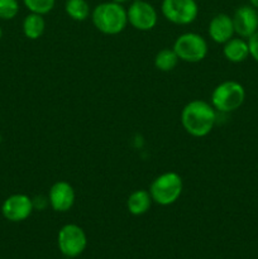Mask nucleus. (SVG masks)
Segmentation results:
<instances>
[{
    "mask_svg": "<svg viewBox=\"0 0 258 259\" xmlns=\"http://www.w3.org/2000/svg\"><path fill=\"white\" fill-rule=\"evenodd\" d=\"M182 128L194 138H202L211 133L217 123V110L204 100H191L182 108L180 115Z\"/></svg>",
    "mask_w": 258,
    "mask_h": 259,
    "instance_id": "f257e3e1",
    "label": "nucleus"
},
{
    "mask_svg": "<svg viewBox=\"0 0 258 259\" xmlns=\"http://www.w3.org/2000/svg\"><path fill=\"white\" fill-rule=\"evenodd\" d=\"M90 17L94 27L105 35L120 34L128 25L126 9L111 0L96 5Z\"/></svg>",
    "mask_w": 258,
    "mask_h": 259,
    "instance_id": "f03ea898",
    "label": "nucleus"
},
{
    "mask_svg": "<svg viewBox=\"0 0 258 259\" xmlns=\"http://www.w3.org/2000/svg\"><path fill=\"white\" fill-rule=\"evenodd\" d=\"M148 191L154 204L169 206L179 201L184 191V181L177 172H163L151 182Z\"/></svg>",
    "mask_w": 258,
    "mask_h": 259,
    "instance_id": "7ed1b4c3",
    "label": "nucleus"
},
{
    "mask_svg": "<svg viewBox=\"0 0 258 259\" xmlns=\"http://www.w3.org/2000/svg\"><path fill=\"white\" fill-rule=\"evenodd\" d=\"M245 100V90L237 81H223L217 85L210 96V104L219 113H232L239 109Z\"/></svg>",
    "mask_w": 258,
    "mask_h": 259,
    "instance_id": "20e7f679",
    "label": "nucleus"
},
{
    "mask_svg": "<svg viewBox=\"0 0 258 259\" xmlns=\"http://www.w3.org/2000/svg\"><path fill=\"white\" fill-rule=\"evenodd\" d=\"M174 51L180 61L186 63L201 62L209 52V46L202 35L194 32L182 33L175 39Z\"/></svg>",
    "mask_w": 258,
    "mask_h": 259,
    "instance_id": "39448f33",
    "label": "nucleus"
},
{
    "mask_svg": "<svg viewBox=\"0 0 258 259\" xmlns=\"http://www.w3.org/2000/svg\"><path fill=\"white\" fill-rule=\"evenodd\" d=\"M161 13L167 22L176 25H189L199 15L196 0H162Z\"/></svg>",
    "mask_w": 258,
    "mask_h": 259,
    "instance_id": "423d86ee",
    "label": "nucleus"
},
{
    "mask_svg": "<svg viewBox=\"0 0 258 259\" xmlns=\"http://www.w3.org/2000/svg\"><path fill=\"white\" fill-rule=\"evenodd\" d=\"M57 245L65 257L76 258L82 254L88 247L85 230L77 224H66L58 230Z\"/></svg>",
    "mask_w": 258,
    "mask_h": 259,
    "instance_id": "0eeeda50",
    "label": "nucleus"
},
{
    "mask_svg": "<svg viewBox=\"0 0 258 259\" xmlns=\"http://www.w3.org/2000/svg\"><path fill=\"white\" fill-rule=\"evenodd\" d=\"M128 24L139 32H149L158 22V13L151 3L146 0H134L126 9Z\"/></svg>",
    "mask_w": 258,
    "mask_h": 259,
    "instance_id": "6e6552de",
    "label": "nucleus"
},
{
    "mask_svg": "<svg viewBox=\"0 0 258 259\" xmlns=\"http://www.w3.org/2000/svg\"><path fill=\"white\" fill-rule=\"evenodd\" d=\"M34 210L33 199L25 194H13L2 204V214L8 222L20 223L27 220Z\"/></svg>",
    "mask_w": 258,
    "mask_h": 259,
    "instance_id": "1a4fd4ad",
    "label": "nucleus"
},
{
    "mask_svg": "<svg viewBox=\"0 0 258 259\" xmlns=\"http://www.w3.org/2000/svg\"><path fill=\"white\" fill-rule=\"evenodd\" d=\"M48 205L56 212H67L76 201V192L67 181H56L48 191Z\"/></svg>",
    "mask_w": 258,
    "mask_h": 259,
    "instance_id": "9d476101",
    "label": "nucleus"
},
{
    "mask_svg": "<svg viewBox=\"0 0 258 259\" xmlns=\"http://www.w3.org/2000/svg\"><path fill=\"white\" fill-rule=\"evenodd\" d=\"M234 32L240 38H249L258 30V12L252 5H243L232 17Z\"/></svg>",
    "mask_w": 258,
    "mask_h": 259,
    "instance_id": "9b49d317",
    "label": "nucleus"
},
{
    "mask_svg": "<svg viewBox=\"0 0 258 259\" xmlns=\"http://www.w3.org/2000/svg\"><path fill=\"white\" fill-rule=\"evenodd\" d=\"M234 25L230 15L225 13H219L214 15L207 25V34L210 39L218 45H224L234 35Z\"/></svg>",
    "mask_w": 258,
    "mask_h": 259,
    "instance_id": "f8f14e48",
    "label": "nucleus"
},
{
    "mask_svg": "<svg viewBox=\"0 0 258 259\" xmlns=\"http://www.w3.org/2000/svg\"><path fill=\"white\" fill-rule=\"evenodd\" d=\"M153 200L148 190H136L126 199V209L134 217H142L149 211Z\"/></svg>",
    "mask_w": 258,
    "mask_h": 259,
    "instance_id": "ddd939ff",
    "label": "nucleus"
},
{
    "mask_svg": "<svg viewBox=\"0 0 258 259\" xmlns=\"http://www.w3.org/2000/svg\"><path fill=\"white\" fill-rule=\"evenodd\" d=\"M223 55L229 62L240 63L245 61L249 56V47L248 42H245L243 38H234L229 39L224 43L223 47Z\"/></svg>",
    "mask_w": 258,
    "mask_h": 259,
    "instance_id": "4468645a",
    "label": "nucleus"
},
{
    "mask_svg": "<svg viewBox=\"0 0 258 259\" xmlns=\"http://www.w3.org/2000/svg\"><path fill=\"white\" fill-rule=\"evenodd\" d=\"M22 30L25 38L30 40H37L45 34L46 32V19L45 15L37 13H29L25 15L22 23Z\"/></svg>",
    "mask_w": 258,
    "mask_h": 259,
    "instance_id": "2eb2a0df",
    "label": "nucleus"
},
{
    "mask_svg": "<svg viewBox=\"0 0 258 259\" xmlns=\"http://www.w3.org/2000/svg\"><path fill=\"white\" fill-rule=\"evenodd\" d=\"M180 60L174 48H163L154 56V67L161 72H171L179 65Z\"/></svg>",
    "mask_w": 258,
    "mask_h": 259,
    "instance_id": "dca6fc26",
    "label": "nucleus"
},
{
    "mask_svg": "<svg viewBox=\"0 0 258 259\" xmlns=\"http://www.w3.org/2000/svg\"><path fill=\"white\" fill-rule=\"evenodd\" d=\"M65 12L75 22H85L91 15L88 0H66Z\"/></svg>",
    "mask_w": 258,
    "mask_h": 259,
    "instance_id": "f3484780",
    "label": "nucleus"
},
{
    "mask_svg": "<svg viewBox=\"0 0 258 259\" xmlns=\"http://www.w3.org/2000/svg\"><path fill=\"white\" fill-rule=\"evenodd\" d=\"M23 4L29 10V13L46 15L52 12L56 5V0H23Z\"/></svg>",
    "mask_w": 258,
    "mask_h": 259,
    "instance_id": "a211bd4d",
    "label": "nucleus"
},
{
    "mask_svg": "<svg viewBox=\"0 0 258 259\" xmlns=\"http://www.w3.org/2000/svg\"><path fill=\"white\" fill-rule=\"evenodd\" d=\"M19 13L18 0H0V19L12 20Z\"/></svg>",
    "mask_w": 258,
    "mask_h": 259,
    "instance_id": "6ab92c4d",
    "label": "nucleus"
},
{
    "mask_svg": "<svg viewBox=\"0 0 258 259\" xmlns=\"http://www.w3.org/2000/svg\"><path fill=\"white\" fill-rule=\"evenodd\" d=\"M248 47H249V56H252L258 62V30L248 38Z\"/></svg>",
    "mask_w": 258,
    "mask_h": 259,
    "instance_id": "aec40b11",
    "label": "nucleus"
},
{
    "mask_svg": "<svg viewBox=\"0 0 258 259\" xmlns=\"http://www.w3.org/2000/svg\"><path fill=\"white\" fill-rule=\"evenodd\" d=\"M249 2H250V5H252L253 8L258 9V0H249Z\"/></svg>",
    "mask_w": 258,
    "mask_h": 259,
    "instance_id": "412c9836",
    "label": "nucleus"
},
{
    "mask_svg": "<svg viewBox=\"0 0 258 259\" xmlns=\"http://www.w3.org/2000/svg\"><path fill=\"white\" fill-rule=\"evenodd\" d=\"M111 2H114V3H118V4H121V5H123L124 3L129 2V0H111Z\"/></svg>",
    "mask_w": 258,
    "mask_h": 259,
    "instance_id": "4be33fe9",
    "label": "nucleus"
},
{
    "mask_svg": "<svg viewBox=\"0 0 258 259\" xmlns=\"http://www.w3.org/2000/svg\"><path fill=\"white\" fill-rule=\"evenodd\" d=\"M2 37H3V29L2 27H0V39H2Z\"/></svg>",
    "mask_w": 258,
    "mask_h": 259,
    "instance_id": "5701e85b",
    "label": "nucleus"
}]
</instances>
